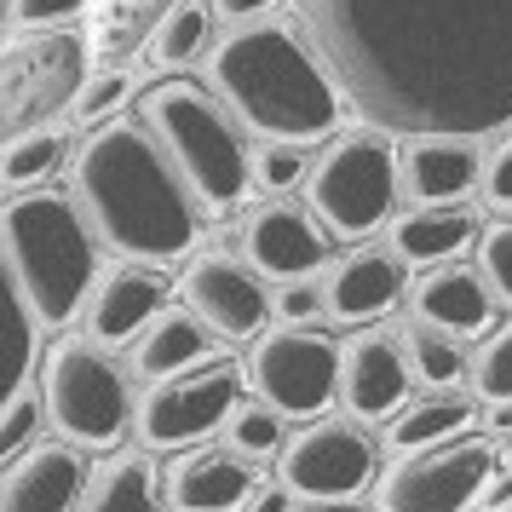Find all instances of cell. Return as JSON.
<instances>
[{
	"label": "cell",
	"mask_w": 512,
	"mask_h": 512,
	"mask_svg": "<svg viewBox=\"0 0 512 512\" xmlns=\"http://www.w3.org/2000/svg\"><path fill=\"white\" fill-rule=\"evenodd\" d=\"M357 116L392 133L512 127V0H294Z\"/></svg>",
	"instance_id": "obj_1"
},
{
	"label": "cell",
	"mask_w": 512,
	"mask_h": 512,
	"mask_svg": "<svg viewBox=\"0 0 512 512\" xmlns=\"http://www.w3.org/2000/svg\"><path fill=\"white\" fill-rule=\"evenodd\" d=\"M70 196L104 248L133 265H173L202 236V202L144 121H98L70 156Z\"/></svg>",
	"instance_id": "obj_2"
},
{
	"label": "cell",
	"mask_w": 512,
	"mask_h": 512,
	"mask_svg": "<svg viewBox=\"0 0 512 512\" xmlns=\"http://www.w3.org/2000/svg\"><path fill=\"white\" fill-rule=\"evenodd\" d=\"M213 98L242 121V133L282 144L334 139L346 116V98L334 87L328 64L294 24H236L208 52Z\"/></svg>",
	"instance_id": "obj_3"
},
{
	"label": "cell",
	"mask_w": 512,
	"mask_h": 512,
	"mask_svg": "<svg viewBox=\"0 0 512 512\" xmlns=\"http://www.w3.org/2000/svg\"><path fill=\"white\" fill-rule=\"evenodd\" d=\"M0 259L41 328H64L98 288V231L64 190H18L0 208Z\"/></svg>",
	"instance_id": "obj_4"
},
{
	"label": "cell",
	"mask_w": 512,
	"mask_h": 512,
	"mask_svg": "<svg viewBox=\"0 0 512 512\" xmlns=\"http://www.w3.org/2000/svg\"><path fill=\"white\" fill-rule=\"evenodd\" d=\"M139 121L156 133L167 162L179 167L202 213H231L254 190V150L242 121L213 98L208 81H179L167 75L139 98Z\"/></svg>",
	"instance_id": "obj_5"
},
{
	"label": "cell",
	"mask_w": 512,
	"mask_h": 512,
	"mask_svg": "<svg viewBox=\"0 0 512 512\" xmlns=\"http://www.w3.org/2000/svg\"><path fill=\"white\" fill-rule=\"evenodd\" d=\"M397 144L380 127H351L334 133L328 150L305 173V208L317 213V225L340 242H369L380 225H392L397 213Z\"/></svg>",
	"instance_id": "obj_6"
},
{
	"label": "cell",
	"mask_w": 512,
	"mask_h": 512,
	"mask_svg": "<svg viewBox=\"0 0 512 512\" xmlns=\"http://www.w3.org/2000/svg\"><path fill=\"white\" fill-rule=\"evenodd\" d=\"M41 397L58 438L81 449H110L139 420L133 380L98 340H58L41 357Z\"/></svg>",
	"instance_id": "obj_7"
},
{
	"label": "cell",
	"mask_w": 512,
	"mask_h": 512,
	"mask_svg": "<svg viewBox=\"0 0 512 512\" xmlns=\"http://www.w3.org/2000/svg\"><path fill=\"white\" fill-rule=\"evenodd\" d=\"M340 340L323 328L282 323L265 328L248 346V386L265 397L282 420H323V409L340 397Z\"/></svg>",
	"instance_id": "obj_8"
},
{
	"label": "cell",
	"mask_w": 512,
	"mask_h": 512,
	"mask_svg": "<svg viewBox=\"0 0 512 512\" xmlns=\"http://www.w3.org/2000/svg\"><path fill=\"white\" fill-rule=\"evenodd\" d=\"M242 397H248V369L231 357H208L185 374L150 380V392L139 397V420H133L139 443L144 449H190V443L225 432Z\"/></svg>",
	"instance_id": "obj_9"
},
{
	"label": "cell",
	"mask_w": 512,
	"mask_h": 512,
	"mask_svg": "<svg viewBox=\"0 0 512 512\" xmlns=\"http://www.w3.org/2000/svg\"><path fill=\"white\" fill-rule=\"evenodd\" d=\"M81 81H87V52L64 29L6 41L0 47V144L47 127V116L75 104Z\"/></svg>",
	"instance_id": "obj_10"
},
{
	"label": "cell",
	"mask_w": 512,
	"mask_h": 512,
	"mask_svg": "<svg viewBox=\"0 0 512 512\" xmlns=\"http://www.w3.org/2000/svg\"><path fill=\"white\" fill-rule=\"evenodd\" d=\"M374 466H380V449L363 432L357 415H334V420H311L294 438L282 443L277 455V484L294 495V501H311V507H351L363 489L374 484Z\"/></svg>",
	"instance_id": "obj_11"
},
{
	"label": "cell",
	"mask_w": 512,
	"mask_h": 512,
	"mask_svg": "<svg viewBox=\"0 0 512 512\" xmlns=\"http://www.w3.org/2000/svg\"><path fill=\"white\" fill-rule=\"evenodd\" d=\"M489 472H495V443L472 432L392 455L380 478V512H466L484 495Z\"/></svg>",
	"instance_id": "obj_12"
},
{
	"label": "cell",
	"mask_w": 512,
	"mask_h": 512,
	"mask_svg": "<svg viewBox=\"0 0 512 512\" xmlns=\"http://www.w3.org/2000/svg\"><path fill=\"white\" fill-rule=\"evenodd\" d=\"M179 294H185V311H196L219 340H259L265 334L271 288H265V277H259L248 259L196 254L185 282H179Z\"/></svg>",
	"instance_id": "obj_13"
},
{
	"label": "cell",
	"mask_w": 512,
	"mask_h": 512,
	"mask_svg": "<svg viewBox=\"0 0 512 512\" xmlns=\"http://www.w3.org/2000/svg\"><path fill=\"white\" fill-rule=\"evenodd\" d=\"M242 259L271 282L317 277L323 259H328V231L317 225L311 208L277 196V202H259V208L242 219Z\"/></svg>",
	"instance_id": "obj_14"
},
{
	"label": "cell",
	"mask_w": 512,
	"mask_h": 512,
	"mask_svg": "<svg viewBox=\"0 0 512 512\" xmlns=\"http://www.w3.org/2000/svg\"><path fill=\"white\" fill-rule=\"evenodd\" d=\"M397 185L409 208H455L484 185V139L466 133H415L397 144Z\"/></svg>",
	"instance_id": "obj_15"
},
{
	"label": "cell",
	"mask_w": 512,
	"mask_h": 512,
	"mask_svg": "<svg viewBox=\"0 0 512 512\" xmlns=\"http://www.w3.org/2000/svg\"><path fill=\"white\" fill-rule=\"evenodd\" d=\"M409 380L415 374H409V357L397 346V334L363 328L340 351V403L357 420H392L409 403Z\"/></svg>",
	"instance_id": "obj_16"
},
{
	"label": "cell",
	"mask_w": 512,
	"mask_h": 512,
	"mask_svg": "<svg viewBox=\"0 0 512 512\" xmlns=\"http://www.w3.org/2000/svg\"><path fill=\"white\" fill-rule=\"evenodd\" d=\"M87 461L75 443H35L0 466V512H75L87 495Z\"/></svg>",
	"instance_id": "obj_17"
},
{
	"label": "cell",
	"mask_w": 512,
	"mask_h": 512,
	"mask_svg": "<svg viewBox=\"0 0 512 512\" xmlns=\"http://www.w3.org/2000/svg\"><path fill=\"white\" fill-rule=\"evenodd\" d=\"M254 489V461L236 455L231 443H213V449H185L167 466L162 495L173 512H242Z\"/></svg>",
	"instance_id": "obj_18"
},
{
	"label": "cell",
	"mask_w": 512,
	"mask_h": 512,
	"mask_svg": "<svg viewBox=\"0 0 512 512\" xmlns=\"http://www.w3.org/2000/svg\"><path fill=\"white\" fill-rule=\"evenodd\" d=\"M162 311H167V277L156 265H133L127 259V265L98 277L93 300H87V340H98V346H127Z\"/></svg>",
	"instance_id": "obj_19"
},
{
	"label": "cell",
	"mask_w": 512,
	"mask_h": 512,
	"mask_svg": "<svg viewBox=\"0 0 512 512\" xmlns=\"http://www.w3.org/2000/svg\"><path fill=\"white\" fill-rule=\"evenodd\" d=\"M403 300V259L392 248H351L323 271V317L334 323H380Z\"/></svg>",
	"instance_id": "obj_20"
},
{
	"label": "cell",
	"mask_w": 512,
	"mask_h": 512,
	"mask_svg": "<svg viewBox=\"0 0 512 512\" xmlns=\"http://www.w3.org/2000/svg\"><path fill=\"white\" fill-rule=\"evenodd\" d=\"M409 317L443 328L455 340H484L489 323H495V294H489L478 265H455L449 259V265L420 271V282L409 288Z\"/></svg>",
	"instance_id": "obj_21"
},
{
	"label": "cell",
	"mask_w": 512,
	"mask_h": 512,
	"mask_svg": "<svg viewBox=\"0 0 512 512\" xmlns=\"http://www.w3.org/2000/svg\"><path fill=\"white\" fill-rule=\"evenodd\" d=\"M478 236L472 225V213L455 202V208H409L392 219V254L403 265H420V271H432V265H449V259H461V248Z\"/></svg>",
	"instance_id": "obj_22"
},
{
	"label": "cell",
	"mask_w": 512,
	"mask_h": 512,
	"mask_svg": "<svg viewBox=\"0 0 512 512\" xmlns=\"http://www.w3.org/2000/svg\"><path fill=\"white\" fill-rule=\"evenodd\" d=\"M213 357V328L196 311H162L156 323L133 340V369L144 380H167V374H185L196 363Z\"/></svg>",
	"instance_id": "obj_23"
},
{
	"label": "cell",
	"mask_w": 512,
	"mask_h": 512,
	"mask_svg": "<svg viewBox=\"0 0 512 512\" xmlns=\"http://www.w3.org/2000/svg\"><path fill=\"white\" fill-rule=\"evenodd\" d=\"M478 415V403L466 392H426V397H409L392 420H386V449L392 455H409V449H432V443H449V438H466V426Z\"/></svg>",
	"instance_id": "obj_24"
},
{
	"label": "cell",
	"mask_w": 512,
	"mask_h": 512,
	"mask_svg": "<svg viewBox=\"0 0 512 512\" xmlns=\"http://www.w3.org/2000/svg\"><path fill=\"white\" fill-rule=\"evenodd\" d=\"M75 512H162V478L144 449H121L87 478Z\"/></svg>",
	"instance_id": "obj_25"
},
{
	"label": "cell",
	"mask_w": 512,
	"mask_h": 512,
	"mask_svg": "<svg viewBox=\"0 0 512 512\" xmlns=\"http://www.w3.org/2000/svg\"><path fill=\"white\" fill-rule=\"evenodd\" d=\"M397 346H403L409 374H415L426 392H449V386H461L466 374H472V357L461 351V340L432 328V323H420V317H409V323L397 328Z\"/></svg>",
	"instance_id": "obj_26"
},
{
	"label": "cell",
	"mask_w": 512,
	"mask_h": 512,
	"mask_svg": "<svg viewBox=\"0 0 512 512\" xmlns=\"http://www.w3.org/2000/svg\"><path fill=\"white\" fill-rule=\"evenodd\" d=\"M35 328L41 323H35L29 305L18 300L12 271H6V259H0V403L29 380V363H35Z\"/></svg>",
	"instance_id": "obj_27"
},
{
	"label": "cell",
	"mask_w": 512,
	"mask_h": 512,
	"mask_svg": "<svg viewBox=\"0 0 512 512\" xmlns=\"http://www.w3.org/2000/svg\"><path fill=\"white\" fill-rule=\"evenodd\" d=\"M208 29H213L208 6H202V0H179V6H167L162 18H156V29H150V58L167 64V70H179V64H190L196 52L208 47Z\"/></svg>",
	"instance_id": "obj_28"
},
{
	"label": "cell",
	"mask_w": 512,
	"mask_h": 512,
	"mask_svg": "<svg viewBox=\"0 0 512 512\" xmlns=\"http://www.w3.org/2000/svg\"><path fill=\"white\" fill-rule=\"evenodd\" d=\"M58 162H64V133H58V127L18 133L12 144H0V185L29 190V185H41Z\"/></svg>",
	"instance_id": "obj_29"
},
{
	"label": "cell",
	"mask_w": 512,
	"mask_h": 512,
	"mask_svg": "<svg viewBox=\"0 0 512 512\" xmlns=\"http://www.w3.org/2000/svg\"><path fill=\"white\" fill-rule=\"evenodd\" d=\"M225 443H231L236 455H248V461H265V455H282V415L265 403V397H242L236 403V415L225 420Z\"/></svg>",
	"instance_id": "obj_30"
},
{
	"label": "cell",
	"mask_w": 512,
	"mask_h": 512,
	"mask_svg": "<svg viewBox=\"0 0 512 512\" xmlns=\"http://www.w3.org/2000/svg\"><path fill=\"white\" fill-rule=\"evenodd\" d=\"M41 415H47V397L29 392V386H18V392L0 403V466L18 461L24 449H35V438H41Z\"/></svg>",
	"instance_id": "obj_31"
},
{
	"label": "cell",
	"mask_w": 512,
	"mask_h": 512,
	"mask_svg": "<svg viewBox=\"0 0 512 512\" xmlns=\"http://www.w3.org/2000/svg\"><path fill=\"white\" fill-rule=\"evenodd\" d=\"M472 392L484 403H512V323L484 334V346L472 357Z\"/></svg>",
	"instance_id": "obj_32"
},
{
	"label": "cell",
	"mask_w": 512,
	"mask_h": 512,
	"mask_svg": "<svg viewBox=\"0 0 512 512\" xmlns=\"http://www.w3.org/2000/svg\"><path fill=\"white\" fill-rule=\"evenodd\" d=\"M305 173H311V162H305V144H282V139H259L254 150V185L259 190H294L305 185Z\"/></svg>",
	"instance_id": "obj_33"
},
{
	"label": "cell",
	"mask_w": 512,
	"mask_h": 512,
	"mask_svg": "<svg viewBox=\"0 0 512 512\" xmlns=\"http://www.w3.org/2000/svg\"><path fill=\"white\" fill-rule=\"evenodd\" d=\"M121 98H127V75H121V70H87V81L75 87L70 116L81 121V127H98V121H116Z\"/></svg>",
	"instance_id": "obj_34"
},
{
	"label": "cell",
	"mask_w": 512,
	"mask_h": 512,
	"mask_svg": "<svg viewBox=\"0 0 512 512\" xmlns=\"http://www.w3.org/2000/svg\"><path fill=\"white\" fill-rule=\"evenodd\" d=\"M478 271H484L495 305H512V213L484 225V236H478Z\"/></svg>",
	"instance_id": "obj_35"
},
{
	"label": "cell",
	"mask_w": 512,
	"mask_h": 512,
	"mask_svg": "<svg viewBox=\"0 0 512 512\" xmlns=\"http://www.w3.org/2000/svg\"><path fill=\"white\" fill-rule=\"evenodd\" d=\"M87 12V0H6V18L12 29H24V35H41L52 24H70Z\"/></svg>",
	"instance_id": "obj_36"
},
{
	"label": "cell",
	"mask_w": 512,
	"mask_h": 512,
	"mask_svg": "<svg viewBox=\"0 0 512 512\" xmlns=\"http://www.w3.org/2000/svg\"><path fill=\"white\" fill-rule=\"evenodd\" d=\"M271 311H277L282 323H305V317H317V311H323V277L277 282V294H271Z\"/></svg>",
	"instance_id": "obj_37"
},
{
	"label": "cell",
	"mask_w": 512,
	"mask_h": 512,
	"mask_svg": "<svg viewBox=\"0 0 512 512\" xmlns=\"http://www.w3.org/2000/svg\"><path fill=\"white\" fill-rule=\"evenodd\" d=\"M484 202L489 208H501V213H512V139L489 156V167H484Z\"/></svg>",
	"instance_id": "obj_38"
},
{
	"label": "cell",
	"mask_w": 512,
	"mask_h": 512,
	"mask_svg": "<svg viewBox=\"0 0 512 512\" xmlns=\"http://www.w3.org/2000/svg\"><path fill=\"white\" fill-rule=\"evenodd\" d=\"M271 6H277V0H208V12L219 18V24H231V29L236 24H259Z\"/></svg>",
	"instance_id": "obj_39"
},
{
	"label": "cell",
	"mask_w": 512,
	"mask_h": 512,
	"mask_svg": "<svg viewBox=\"0 0 512 512\" xmlns=\"http://www.w3.org/2000/svg\"><path fill=\"white\" fill-rule=\"evenodd\" d=\"M288 501H294V495H288L282 484H259L254 495H248V507H242V512H294Z\"/></svg>",
	"instance_id": "obj_40"
},
{
	"label": "cell",
	"mask_w": 512,
	"mask_h": 512,
	"mask_svg": "<svg viewBox=\"0 0 512 512\" xmlns=\"http://www.w3.org/2000/svg\"><path fill=\"white\" fill-rule=\"evenodd\" d=\"M294 512H346V507H311V501H305V507H294Z\"/></svg>",
	"instance_id": "obj_41"
},
{
	"label": "cell",
	"mask_w": 512,
	"mask_h": 512,
	"mask_svg": "<svg viewBox=\"0 0 512 512\" xmlns=\"http://www.w3.org/2000/svg\"><path fill=\"white\" fill-rule=\"evenodd\" d=\"M0 12H6V0H0Z\"/></svg>",
	"instance_id": "obj_42"
}]
</instances>
